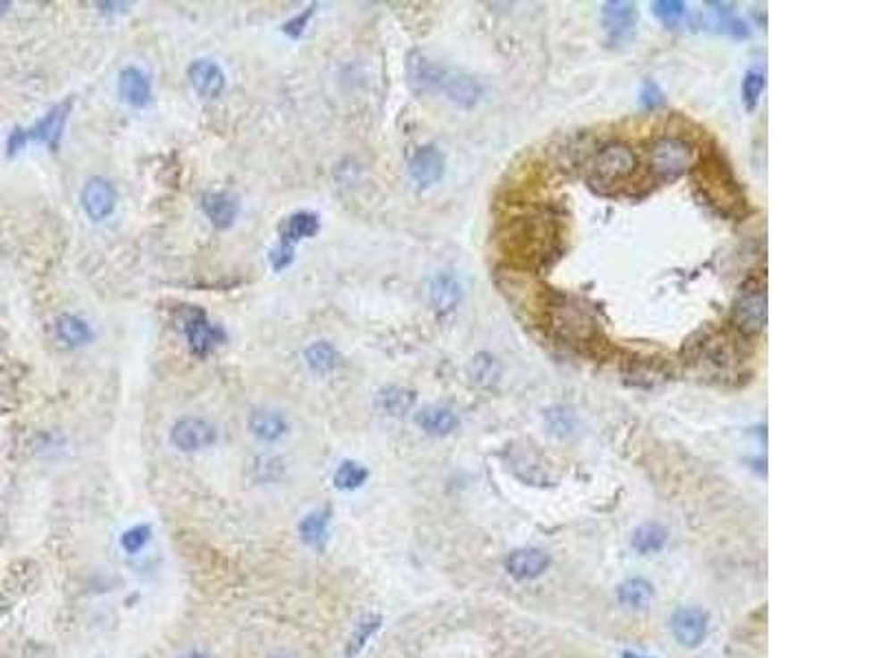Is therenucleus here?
Here are the masks:
<instances>
[{
	"instance_id": "1",
	"label": "nucleus",
	"mask_w": 878,
	"mask_h": 658,
	"mask_svg": "<svg viewBox=\"0 0 878 658\" xmlns=\"http://www.w3.org/2000/svg\"><path fill=\"white\" fill-rule=\"evenodd\" d=\"M697 185L707 204H712L718 213L727 215V218H738L745 209V196H742L740 185L718 156H707L700 162L697 170Z\"/></svg>"
},
{
	"instance_id": "2",
	"label": "nucleus",
	"mask_w": 878,
	"mask_h": 658,
	"mask_svg": "<svg viewBox=\"0 0 878 658\" xmlns=\"http://www.w3.org/2000/svg\"><path fill=\"white\" fill-rule=\"evenodd\" d=\"M503 246L514 254H523L521 266L527 263H543L547 254L558 246V227L549 220H523L514 224L507 237H503Z\"/></svg>"
},
{
	"instance_id": "3",
	"label": "nucleus",
	"mask_w": 878,
	"mask_h": 658,
	"mask_svg": "<svg viewBox=\"0 0 878 658\" xmlns=\"http://www.w3.org/2000/svg\"><path fill=\"white\" fill-rule=\"evenodd\" d=\"M769 314V299H766V283L762 279L751 277L738 290L732 305V325L745 338L762 334L766 328Z\"/></svg>"
},
{
	"instance_id": "4",
	"label": "nucleus",
	"mask_w": 878,
	"mask_h": 658,
	"mask_svg": "<svg viewBox=\"0 0 878 658\" xmlns=\"http://www.w3.org/2000/svg\"><path fill=\"white\" fill-rule=\"evenodd\" d=\"M652 176L659 182L679 180L694 165V150L679 137H661L652 143L650 152Z\"/></svg>"
},
{
	"instance_id": "5",
	"label": "nucleus",
	"mask_w": 878,
	"mask_h": 658,
	"mask_svg": "<svg viewBox=\"0 0 878 658\" xmlns=\"http://www.w3.org/2000/svg\"><path fill=\"white\" fill-rule=\"evenodd\" d=\"M637 171V156L631 146L620 141L599 147L591 161V182L595 185H620Z\"/></svg>"
},
{
	"instance_id": "6",
	"label": "nucleus",
	"mask_w": 878,
	"mask_h": 658,
	"mask_svg": "<svg viewBox=\"0 0 878 658\" xmlns=\"http://www.w3.org/2000/svg\"><path fill=\"white\" fill-rule=\"evenodd\" d=\"M182 325H185V334H187V340H189L191 352L200 355V358L209 355L215 347H218V345L224 343V338H227L224 329L218 328L215 323H211L209 316L205 314L200 307H187Z\"/></svg>"
},
{
	"instance_id": "7",
	"label": "nucleus",
	"mask_w": 878,
	"mask_h": 658,
	"mask_svg": "<svg viewBox=\"0 0 878 658\" xmlns=\"http://www.w3.org/2000/svg\"><path fill=\"white\" fill-rule=\"evenodd\" d=\"M551 323L556 325L558 334L569 343H591L598 336V321L580 305H558L554 307Z\"/></svg>"
},
{
	"instance_id": "8",
	"label": "nucleus",
	"mask_w": 878,
	"mask_h": 658,
	"mask_svg": "<svg viewBox=\"0 0 878 658\" xmlns=\"http://www.w3.org/2000/svg\"><path fill=\"white\" fill-rule=\"evenodd\" d=\"M171 444L180 453H200L218 441V430L203 417H182L171 426Z\"/></svg>"
},
{
	"instance_id": "9",
	"label": "nucleus",
	"mask_w": 878,
	"mask_h": 658,
	"mask_svg": "<svg viewBox=\"0 0 878 658\" xmlns=\"http://www.w3.org/2000/svg\"><path fill=\"white\" fill-rule=\"evenodd\" d=\"M707 623H709V614L705 612L703 608L688 606L676 610V612L672 614L670 630H672V637L679 641V646L694 650V647H698L700 643L705 641V637H707Z\"/></svg>"
},
{
	"instance_id": "10",
	"label": "nucleus",
	"mask_w": 878,
	"mask_h": 658,
	"mask_svg": "<svg viewBox=\"0 0 878 658\" xmlns=\"http://www.w3.org/2000/svg\"><path fill=\"white\" fill-rule=\"evenodd\" d=\"M71 110H73V99H66V102L53 105L49 112L45 114L42 119H38L31 128L25 129L27 141H38L49 146L53 152H57L62 141V134H64L66 121L71 117Z\"/></svg>"
},
{
	"instance_id": "11",
	"label": "nucleus",
	"mask_w": 878,
	"mask_h": 658,
	"mask_svg": "<svg viewBox=\"0 0 878 658\" xmlns=\"http://www.w3.org/2000/svg\"><path fill=\"white\" fill-rule=\"evenodd\" d=\"M81 206L93 222L110 218L117 206V191H114L113 182L99 176L88 178L81 189Z\"/></svg>"
},
{
	"instance_id": "12",
	"label": "nucleus",
	"mask_w": 878,
	"mask_h": 658,
	"mask_svg": "<svg viewBox=\"0 0 878 658\" xmlns=\"http://www.w3.org/2000/svg\"><path fill=\"white\" fill-rule=\"evenodd\" d=\"M637 21H640V12H637L635 3H626V0H608L602 7V27L608 33L611 40H626L635 31Z\"/></svg>"
},
{
	"instance_id": "13",
	"label": "nucleus",
	"mask_w": 878,
	"mask_h": 658,
	"mask_svg": "<svg viewBox=\"0 0 878 658\" xmlns=\"http://www.w3.org/2000/svg\"><path fill=\"white\" fill-rule=\"evenodd\" d=\"M448 69L435 64L433 60L420 51H411L406 57V75H409L411 86L417 93H438L444 84Z\"/></svg>"
},
{
	"instance_id": "14",
	"label": "nucleus",
	"mask_w": 878,
	"mask_h": 658,
	"mask_svg": "<svg viewBox=\"0 0 878 658\" xmlns=\"http://www.w3.org/2000/svg\"><path fill=\"white\" fill-rule=\"evenodd\" d=\"M444 170H446V161L439 147L424 146L411 156L409 176L420 189H429V187H433L435 182H439L441 176H444Z\"/></svg>"
},
{
	"instance_id": "15",
	"label": "nucleus",
	"mask_w": 878,
	"mask_h": 658,
	"mask_svg": "<svg viewBox=\"0 0 878 658\" xmlns=\"http://www.w3.org/2000/svg\"><path fill=\"white\" fill-rule=\"evenodd\" d=\"M441 93L457 108L470 110L481 102L483 86L477 77L462 73V71H448L444 84H441Z\"/></svg>"
},
{
	"instance_id": "16",
	"label": "nucleus",
	"mask_w": 878,
	"mask_h": 658,
	"mask_svg": "<svg viewBox=\"0 0 878 658\" xmlns=\"http://www.w3.org/2000/svg\"><path fill=\"white\" fill-rule=\"evenodd\" d=\"M464 299V287L457 277L439 272L429 283V301L439 316L453 314Z\"/></svg>"
},
{
	"instance_id": "17",
	"label": "nucleus",
	"mask_w": 878,
	"mask_h": 658,
	"mask_svg": "<svg viewBox=\"0 0 878 658\" xmlns=\"http://www.w3.org/2000/svg\"><path fill=\"white\" fill-rule=\"evenodd\" d=\"M187 75H189V81H191V86H194L196 93H198L200 97H205V99L220 97V95H222V90H224V86H227V77H224L222 69H220V66L211 60L191 62Z\"/></svg>"
},
{
	"instance_id": "18",
	"label": "nucleus",
	"mask_w": 878,
	"mask_h": 658,
	"mask_svg": "<svg viewBox=\"0 0 878 658\" xmlns=\"http://www.w3.org/2000/svg\"><path fill=\"white\" fill-rule=\"evenodd\" d=\"M549 564H551L549 555L543 554L540 549H518L514 554L507 555L506 571L514 579L530 582V579L540 578V575L549 569Z\"/></svg>"
},
{
	"instance_id": "19",
	"label": "nucleus",
	"mask_w": 878,
	"mask_h": 658,
	"mask_svg": "<svg viewBox=\"0 0 878 658\" xmlns=\"http://www.w3.org/2000/svg\"><path fill=\"white\" fill-rule=\"evenodd\" d=\"M119 95L128 105L132 108H146L152 99V86L150 77L143 73L137 66H126L119 73Z\"/></svg>"
},
{
	"instance_id": "20",
	"label": "nucleus",
	"mask_w": 878,
	"mask_h": 658,
	"mask_svg": "<svg viewBox=\"0 0 878 658\" xmlns=\"http://www.w3.org/2000/svg\"><path fill=\"white\" fill-rule=\"evenodd\" d=\"M248 430L263 444H275L288 432V421L280 411L272 408H255L248 415Z\"/></svg>"
},
{
	"instance_id": "21",
	"label": "nucleus",
	"mask_w": 878,
	"mask_h": 658,
	"mask_svg": "<svg viewBox=\"0 0 878 658\" xmlns=\"http://www.w3.org/2000/svg\"><path fill=\"white\" fill-rule=\"evenodd\" d=\"M203 211L215 229H229L239 213V203L227 191H211L203 196Z\"/></svg>"
},
{
	"instance_id": "22",
	"label": "nucleus",
	"mask_w": 878,
	"mask_h": 658,
	"mask_svg": "<svg viewBox=\"0 0 878 658\" xmlns=\"http://www.w3.org/2000/svg\"><path fill=\"white\" fill-rule=\"evenodd\" d=\"M415 391L406 387H397V384H389V387H382L376 396V406L380 408L382 412L389 417H402L409 415L411 411L415 408Z\"/></svg>"
},
{
	"instance_id": "23",
	"label": "nucleus",
	"mask_w": 878,
	"mask_h": 658,
	"mask_svg": "<svg viewBox=\"0 0 878 658\" xmlns=\"http://www.w3.org/2000/svg\"><path fill=\"white\" fill-rule=\"evenodd\" d=\"M415 424L420 426L426 435L431 437H446L453 430H457L459 420L450 408L446 406H426L415 415Z\"/></svg>"
},
{
	"instance_id": "24",
	"label": "nucleus",
	"mask_w": 878,
	"mask_h": 658,
	"mask_svg": "<svg viewBox=\"0 0 878 658\" xmlns=\"http://www.w3.org/2000/svg\"><path fill=\"white\" fill-rule=\"evenodd\" d=\"M55 336L62 345L69 349H78L88 345L93 340V329L84 319L75 314H62L55 321Z\"/></svg>"
},
{
	"instance_id": "25",
	"label": "nucleus",
	"mask_w": 878,
	"mask_h": 658,
	"mask_svg": "<svg viewBox=\"0 0 878 658\" xmlns=\"http://www.w3.org/2000/svg\"><path fill=\"white\" fill-rule=\"evenodd\" d=\"M503 367L498 362L497 355L488 354V352H479L477 355H472L468 362V378L472 380V384H477L479 388H494L501 380Z\"/></svg>"
},
{
	"instance_id": "26",
	"label": "nucleus",
	"mask_w": 878,
	"mask_h": 658,
	"mask_svg": "<svg viewBox=\"0 0 878 658\" xmlns=\"http://www.w3.org/2000/svg\"><path fill=\"white\" fill-rule=\"evenodd\" d=\"M617 602L628 610H646L655 602V586L641 578L626 579L617 586Z\"/></svg>"
},
{
	"instance_id": "27",
	"label": "nucleus",
	"mask_w": 878,
	"mask_h": 658,
	"mask_svg": "<svg viewBox=\"0 0 878 658\" xmlns=\"http://www.w3.org/2000/svg\"><path fill=\"white\" fill-rule=\"evenodd\" d=\"M668 529L664 525H659V522H644V525H640L632 531L631 546L640 555L659 554L668 545Z\"/></svg>"
},
{
	"instance_id": "28",
	"label": "nucleus",
	"mask_w": 878,
	"mask_h": 658,
	"mask_svg": "<svg viewBox=\"0 0 878 658\" xmlns=\"http://www.w3.org/2000/svg\"><path fill=\"white\" fill-rule=\"evenodd\" d=\"M319 227H321L319 215L310 213V211H299V213H292L290 218L284 220L280 233L284 242L295 246V244L301 242V239L314 237V235L319 233Z\"/></svg>"
},
{
	"instance_id": "29",
	"label": "nucleus",
	"mask_w": 878,
	"mask_h": 658,
	"mask_svg": "<svg viewBox=\"0 0 878 658\" xmlns=\"http://www.w3.org/2000/svg\"><path fill=\"white\" fill-rule=\"evenodd\" d=\"M328 525H330V509H316V512H310L308 516H304V521L299 522L301 540H304L308 546L321 549V546L325 545V540H328Z\"/></svg>"
},
{
	"instance_id": "30",
	"label": "nucleus",
	"mask_w": 878,
	"mask_h": 658,
	"mask_svg": "<svg viewBox=\"0 0 878 658\" xmlns=\"http://www.w3.org/2000/svg\"><path fill=\"white\" fill-rule=\"evenodd\" d=\"M304 355L308 367L314 373H319V376H328V373H332L340 364V354L336 352L334 345L325 343V340H316V343H312L310 347L305 349Z\"/></svg>"
},
{
	"instance_id": "31",
	"label": "nucleus",
	"mask_w": 878,
	"mask_h": 658,
	"mask_svg": "<svg viewBox=\"0 0 878 658\" xmlns=\"http://www.w3.org/2000/svg\"><path fill=\"white\" fill-rule=\"evenodd\" d=\"M367 479L369 470L358 461H343L334 472L336 489H343V492H354V489L363 487Z\"/></svg>"
},
{
	"instance_id": "32",
	"label": "nucleus",
	"mask_w": 878,
	"mask_h": 658,
	"mask_svg": "<svg viewBox=\"0 0 878 658\" xmlns=\"http://www.w3.org/2000/svg\"><path fill=\"white\" fill-rule=\"evenodd\" d=\"M380 623H382V617H378V614H369V617H364L356 626V630L352 632V637H349L347 646H345V656L356 658L361 654L369 638H372L378 628H380Z\"/></svg>"
},
{
	"instance_id": "33",
	"label": "nucleus",
	"mask_w": 878,
	"mask_h": 658,
	"mask_svg": "<svg viewBox=\"0 0 878 658\" xmlns=\"http://www.w3.org/2000/svg\"><path fill=\"white\" fill-rule=\"evenodd\" d=\"M765 86H766V77L762 71L757 69L747 71L745 79H742V104H745L747 112H756L762 93H765Z\"/></svg>"
},
{
	"instance_id": "34",
	"label": "nucleus",
	"mask_w": 878,
	"mask_h": 658,
	"mask_svg": "<svg viewBox=\"0 0 878 658\" xmlns=\"http://www.w3.org/2000/svg\"><path fill=\"white\" fill-rule=\"evenodd\" d=\"M685 3H681V0H656V3H652V13H655V18L659 22H664L665 27H672V25H676V22H681V18L685 16Z\"/></svg>"
},
{
	"instance_id": "35",
	"label": "nucleus",
	"mask_w": 878,
	"mask_h": 658,
	"mask_svg": "<svg viewBox=\"0 0 878 658\" xmlns=\"http://www.w3.org/2000/svg\"><path fill=\"white\" fill-rule=\"evenodd\" d=\"M150 540H152V527L137 525V527H130V529L123 533L121 546L126 554H138L141 549H146Z\"/></svg>"
},
{
	"instance_id": "36",
	"label": "nucleus",
	"mask_w": 878,
	"mask_h": 658,
	"mask_svg": "<svg viewBox=\"0 0 878 658\" xmlns=\"http://www.w3.org/2000/svg\"><path fill=\"white\" fill-rule=\"evenodd\" d=\"M640 104L644 110H656L665 104V93L656 81L646 79L640 88Z\"/></svg>"
},
{
	"instance_id": "37",
	"label": "nucleus",
	"mask_w": 878,
	"mask_h": 658,
	"mask_svg": "<svg viewBox=\"0 0 878 658\" xmlns=\"http://www.w3.org/2000/svg\"><path fill=\"white\" fill-rule=\"evenodd\" d=\"M314 12H316V4H312V7L304 9V12H301L299 16L290 18V21H288L286 25L281 27V31H284L286 36H290V37H301V36H304L305 27H308L310 18L314 16Z\"/></svg>"
},
{
	"instance_id": "38",
	"label": "nucleus",
	"mask_w": 878,
	"mask_h": 658,
	"mask_svg": "<svg viewBox=\"0 0 878 658\" xmlns=\"http://www.w3.org/2000/svg\"><path fill=\"white\" fill-rule=\"evenodd\" d=\"M268 259H271V266L275 268V271H284V268L290 266L292 259H295V246L284 242V239H280V244L272 248L271 257Z\"/></svg>"
},
{
	"instance_id": "39",
	"label": "nucleus",
	"mask_w": 878,
	"mask_h": 658,
	"mask_svg": "<svg viewBox=\"0 0 878 658\" xmlns=\"http://www.w3.org/2000/svg\"><path fill=\"white\" fill-rule=\"evenodd\" d=\"M27 134H25V129H21V128H16L13 129L12 134H9V138H7V154L9 156H13V154H18L22 150V147L27 146Z\"/></svg>"
},
{
	"instance_id": "40",
	"label": "nucleus",
	"mask_w": 878,
	"mask_h": 658,
	"mask_svg": "<svg viewBox=\"0 0 878 658\" xmlns=\"http://www.w3.org/2000/svg\"><path fill=\"white\" fill-rule=\"evenodd\" d=\"M121 7H128V4H123V3H99L97 4V9L102 13H117V12H123Z\"/></svg>"
},
{
	"instance_id": "41",
	"label": "nucleus",
	"mask_w": 878,
	"mask_h": 658,
	"mask_svg": "<svg viewBox=\"0 0 878 658\" xmlns=\"http://www.w3.org/2000/svg\"><path fill=\"white\" fill-rule=\"evenodd\" d=\"M622 658H655V656H648V654H641V652H631V650H626L622 654Z\"/></svg>"
},
{
	"instance_id": "42",
	"label": "nucleus",
	"mask_w": 878,
	"mask_h": 658,
	"mask_svg": "<svg viewBox=\"0 0 878 658\" xmlns=\"http://www.w3.org/2000/svg\"><path fill=\"white\" fill-rule=\"evenodd\" d=\"M180 658H209V656L203 654V652H189V654H185V656H180Z\"/></svg>"
},
{
	"instance_id": "43",
	"label": "nucleus",
	"mask_w": 878,
	"mask_h": 658,
	"mask_svg": "<svg viewBox=\"0 0 878 658\" xmlns=\"http://www.w3.org/2000/svg\"><path fill=\"white\" fill-rule=\"evenodd\" d=\"M9 7H12V3H3V0H0V16H4V13L9 12Z\"/></svg>"
},
{
	"instance_id": "44",
	"label": "nucleus",
	"mask_w": 878,
	"mask_h": 658,
	"mask_svg": "<svg viewBox=\"0 0 878 658\" xmlns=\"http://www.w3.org/2000/svg\"><path fill=\"white\" fill-rule=\"evenodd\" d=\"M268 658H295V656H290V654H272V656H268Z\"/></svg>"
}]
</instances>
